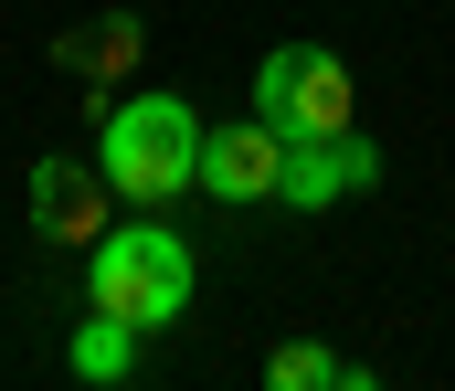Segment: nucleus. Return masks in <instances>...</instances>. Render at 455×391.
I'll return each mask as SVG.
<instances>
[{"label":"nucleus","mask_w":455,"mask_h":391,"mask_svg":"<svg viewBox=\"0 0 455 391\" xmlns=\"http://www.w3.org/2000/svg\"><path fill=\"white\" fill-rule=\"evenodd\" d=\"M381 180V148L360 128H339V137H286V169H275V201L286 212H329L339 191H371Z\"/></svg>","instance_id":"4"},{"label":"nucleus","mask_w":455,"mask_h":391,"mask_svg":"<svg viewBox=\"0 0 455 391\" xmlns=\"http://www.w3.org/2000/svg\"><path fill=\"white\" fill-rule=\"evenodd\" d=\"M275 169H286V137L265 128V117H243V128H212L202 137V191L212 201H275Z\"/></svg>","instance_id":"6"},{"label":"nucleus","mask_w":455,"mask_h":391,"mask_svg":"<svg viewBox=\"0 0 455 391\" xmlns=\"http://www.w3.org/2000/svg\"><path fill=\"white\" fill-rule=\"evenodd\" d=\"M64 371H75V381H138V328L96 307V317L64 339Z\"/></svg>","instance_id":"7"},{"label":"nucleus","mask_w":455,"mask_h":391,"mask_svg":"<svg viewBox=\"0 0 455 391\" xmlns=\"http://www.w3.org/2000/svg\"><path fill=\"white\" fill-rule=\"evenodd\" d=\"M202 117H191V96H170V85H148V96H116L107 128H96V169H107L116 201H138V212H170L180 191H202Z\"/></svg>","instance_id":"1"},{"label":"nucleus","mask_w":455,"mask_h":391,"mask_svg":"<svg viewBox=\"0 0 455 391\" xmlns=\"http://www.w3.org/2000/svg\"><path fill=\"white\" fill-rule=\"evenodd\" d=\"M371 371L339 360V349H318V339H286L275 360H265V391H360Z\"/></svg>","instance_id":"8"},{"label":"nucleus","mask_w":455,"mask_h":391,"mask_svg":"<svg viewBox=\"0 0 455 391\" xmlns=\"http://www.w3.org/2000/svg\"><path fill=\"white\" fill-rule=\"evenodd\" d=\"M96 53H107V64H96V74H116V64H127V53H138V21H127V11H107V21H96Z\"/></svg>","instance_id":"9"},{"label":"nucleus","mask_w":455,"mask_h":391,"mask_svg":"<svg viewBox=\"0 0 455 391\" xmlns=\"http://www.w3.org/2000/svg\"><path fill=\"white\" fill-rule=\"evenodd\" d=\"M21 201H32V233H43V244H96L116 191H107V169H96V159H32Z\"/></svg>","instance_id":"5"},{"label":"nucleus","mask_w":455,"mask_h":391,"mask_svg":"<svg viewBox=\"0 0 455 391\" xmlns=\"http://www.w3.org/2000/svg\"><path fill=\"white\" fill-rule=\"evenodd\" d=\"M191 285H202V264H191V244H180L159 212L107 223V233L85 244V296H96L107 317H127L138 339H159V328L191 307Z\"/></svg>","instance_id":"2"},{"label":"nucleus","mask_w":455,"mask_h":391,"mask_svg":"<svg viewBox=\"0 0 455 391\" xmlns=\"http://www.w3.org/2000/svg\"><path fill=\"white\" fill-rule=\"evenodd\" d=\"M254 117L275 137H339V128H360V85L329 43H275L254 64Z\"/></svg>","instance_id":"3"}]
</instances>
